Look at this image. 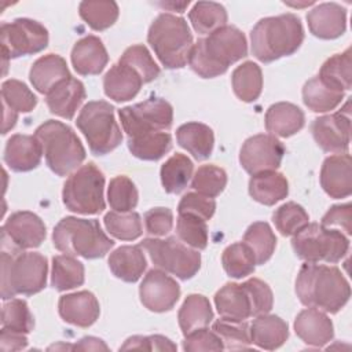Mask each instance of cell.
Segmentation results:
<instances>
[{"label": "cell", "mask_w": 352, "mask_h": 352, "mask_svg": "<svg viewBox=\"0 0 352 352\" xmlns=\"http://www.w3.org/2000/svg\"><path fill=\"white\" fill-rule=\"evenodd\" d=\"M296 294L305 307L337 314L349 301L351 286L336 265L305 263L296 278Z\"/></svg>", "instance_id": "obj_1"}, {"label": "cell", "mask_w": 352, "mask_h": 352, "mask_svg": "<svg viewBox=\"0 0 352 352\" xmlns=\"http://www.w3.org/2000/svg\"><path fill=\"white\" fill-rule=\"evenodd\" d=\"M248 55L245 34L235 26L226 25L191 48L188 65L202 78H213L224 74L228 67Z\"/></svg>", "instance_id": "obj_2"}, {"label": "cell", "mask_w": 352, "mask_h": 352, "mask_svg": "<svg viewBox=\"0 0 352 352\" xmlns=\"http://www.w3.org/2000/svg\"><path fill=\"white\" fill-rule=\"evenodd\" d=\"M304 41V29L294 14L260 19L250 32L252 54L263 63L293 55Z\"/></svg>", "instance_id": "obj_3"}, {"label": "cell", "mask_w": 352, "mask_h": 352, "mask_svg": "<svg viewBox=\"0 0 352 352\" xmlns=\"http://www.w3.org/2000/svg\"><path fill=\"white\" fill-rule=\"evenodd\" d=\"M47 257L37 252H1V298L33 296L47 285Z\"/></svg>", "instance_id": "obj_4"}, {"label": "cell", "mask_w": 352, "mask_h": 352, "mask_svg": "<svg viewBox=\"0 0 352 352\" xmlns=\"http://www.w3.org/2000/svg\"><path fill=\"white\" fill-rule=\"evenodd\" d=\"M52 243L65 254L84 258L103 257L114 246V241L104 234L98 220L74 216L59 220L52 231Z\"/></svg>", "instance_id": "obj_5"}, {"label": "cell", "mask_w": 352, "mask_h": 352, "mask_svg": "<svg viewBox=\"0 0 352 352\" xmlns=\"http://www.w3.org/2000/svg\"><path fill=\"white\" fill-rule=\"evenodd\" d=\"M34 136L41 144L48 168L58 176L72 175L85 160V148L76 132L56 120H47Z\"/></svg>", "instance_id": "obj_6"}, {"label": "cell", "mask_w": 352, "mask_h": 352, "mask_svg": "<svg viewBox=\"0 0 352 352\" xmlns=\"http://www.w3.org/2000/svg\"><path fill=\"white\" fill-rule=\"evenodd\" d=\"M147 41L166 69H182L188 63L192 43L191 30L184 18L162 12L150 25Z\"/></svg>", "instance_id": "obj_7"}, {"label": "cell", "mask_w": 352, "mask_h": 352, "mask_svg": "<svg viewBox=\"0 0 352 352\" xmlns=\"http://www.w3.org/2000/svg\"><path fill=\"white\" fill-rule=\"evenodd\" d=\"M76 125L95 155H106L122 142V133L114 117V107L106 100L88 102L81 109Z\"/></svg>", "instance_id": "obj_8"}, {"label": "cell", "mask_w": 352, "mask_h": 352, "mask_svg": "<svg viewBox=\"0 0 352 352\" xmlns=\"http://www.w3.org/2000/svg\"><path fill=\"white\" fill-rule=\"evenodd\" d=\"M296 256L307 263H338L349 250V239L340 230L308 223L292 239Z\"/></svg>", "instance_id": "obj_9"}, {"label": "cell", "mask_w": 352, "mask_h": 352, "mask_svg": "<svg viewBox=\"0 0 352 352\" xmlns=\"http://www.w3.org/2000/svg\"><path fill=\"white\" fill-rule=\"evenodd\" d=\"M104 176L94 164L88 162L74 170L63 184L62 201L66 209L80 214H98L106 208Z\"/></svg>", "instance_id": "obj_10"}, {"label": "cell", "mask_w": 352, "mask_h": 352, "mask_svg": "<svg viewBox=\"0 0 352 352\" xmlns=\"http://www.w3.org/2000/svg\"><path fill=\"white\" fill-rule=\"evenodd\" d=\"M147 250L153 264L182 280L191 279L201 268V253L176 236L146 238L139 243Z\"/></svg>", "instance_id": "obj_11"}, {"label": "cell", "mask_w": 352, "mask_h": 352, "mask_svg": "<svg viewBox=\"0 0 352 352\" xmlns=\"http://www.w3.org/2000/svg\"><path fill=\"white\" fill-rule=\"evenodd\" d=\"M1 54L4 73L10 59L33 55L48 45V30L37 21L16 18L12 22L1 23Z\"/></svg>", "instance_id": "obj_12"}, {"label": "cell", "mask_w": 352, "mask_h": 352, "mask_svg": "<svg viewBox=\"0 0 352 352\" xmlns=\"http://www.w3.org/2000/svg\"><path fill=\"white\" fill-rule=\"evenodd\" d=\"M118 117L128 138L168 131L173 122V107L161 98H150L144 102L118 110Z\"/></svg>", "instance_id": "obj_13"}, {"label": "cell", "mask_w": 352, "mask_h": 352, "mask_svg": "<svg viewBox=\"0 0 352 352\" xmlns=\"http://www.w3.org/2000/svg\"><path fill=\"white\" fill-rule=\"evenodd\" d=\"M283 155L285 146L276 136L258 133L245 140L239 151V162L248 173L256 175L276 170L280 166Z\"/></svg>", "instance_id": "obj_14"}, {"label": "cell", "mask_w": 352, "mask_h": 352, "mask_svg": "<svg viewBox=\"0 0 352 352\" xmlns=\"http://www.w3.org/2000/svg\"><path fill=\"white\" fill-rule=\"evenodd\" d=\"M47 235L44 221L33 212L21 210L8 216L1 227L3 248L25 250L38 248Z\"/></svg>", "instance_id": "obj_15"}, {"label": "cell", "mask_w": 352, "mask_h": 352, "mask_svg": "<svg viewBox=\"0 0 352 352\" xmlns=\"http://www.w3.org/2000/svg\"><path fill=\"white\" fill-rule=\"evenodd\" d=\"M311 132L318 146L326 153H348L351 142L349 102L337 113L318 117L311 124Z\"/></svg>", "instance_id": "obj_16"}, {"label": "cell", "mask_w": 352, "mask_h": 352, "mask_svg": "<svg viewBox=\"0 0 352 352\" xmlns=\"http://www.w3.org/2000/svg\"><path fill=\"white\" fill-rule=\"evenodd\" d=\"M140 302L151 312L170 311L180 297L179 283L160 268L150 270L139 286Z\"/></svg>", "instance_id": "obj_17"}, {"label": "cell", "mask_w": 352, "mask_h": 352, "mask_svg": "<svg viewBox=\"0 0 352 352\" xmlns=\"http://www.w3.org/2000/svg\"><path fill=\"white\" fill-rule=\"evenodd\" d=\"M320 186L324 192L336 199L346 198L352 192V162L348 153L334 154L323 161Z\"/></svg>", "instance_id": "obj_18"}, {"label": "cell", "mask_w": 352, "mask_h": 352, "mask_svg": "<svg viewBox=\"0 0 352 352\" xmlns=\"http://www.w3.org/2000/svg\"><path fill=\"white\" fill-rule=\"evenodd\" d=\"M58 311L66 323L78 327L92 326L100 315L99 301L88 290L62 296L58 302Z\"/></svg>", "instance_id": "obj_19"}, {"label": "cell", "mask_w": 352, "mask_h": 352, "mask_svg": "<svg viewBox=\"0 0 352 352\" xmlns=\"http://www.w3.org/2000/svg\"><path fill=\"white\" fill-rule=\"evenodd\" d=\"M309 32L322 40H333L346 30V10L337 3H322L307 14Z\"/></svg>", "instance_id": "obj_20"}, {"label": "cell", "mask_w": 352, "mask_h": 352, "mask_svg": "<svg viewBox=\"0 0 352 352\" xmlns=\"http://www.w3.org/2000/svg\"><path fill=\"white\" fill-rule=\"evenodd\" d=\"M294 331L302 342L315 348L324 346L334 337L331 319L323 311L312 307L302 309L296 316Z\"/></svg>", "instance_id": "obj_21"}, {"label": "cell", "mask_w": 352, "mask_h": 352, "mask_svg": "<svg viewBox=\"0 0 352 352\" xmlns=\"http://www.w3.org/2000/svg\"><path fill=\"white\" fill-rule=\"evenodd\" d=\"M43 148L33 135H12L4 148V162L14 172H29L41 162Z\"/></svg>", "instance_id": "obj_22"}, {"label": "cell", "mask_w": 352, "mask_h": 352, "mask_svg": "<svg viewBox=\"0 0 352 352\" xmlns=\"http://www.w3.org/2000/svg\"><path fill=\"white\" fill-rule=\"evenodd\" d=\"M219 315L230 320H246L253 316V302L246 283L228 282L214 294Z\"/></svg>", "instance_id": "obj_23"}, {"label": "cell", "mask_w": 352, "mask_h": 352, "mask_svg": "<svg viewBox=\"0 0 352 352\" xmlns=\"http://www.w3.org/2000/svg\"><path fill=\"white\" fill-rule=\"evenodd\" d=\"M85 96L84 84L74 77H69L45 95V103L52 114L65 120H72Z\"/></svg>", "instance_id": "obj_24"}, {"label": "cell", "mask_w": 352, "mask_h": 352, "mask_svg": "<svg viewBox=\"0 0 352 352\" xmlns=\"http://www.w3.org/2000/svg\"><path fill=\"white\" fill-rule=\"evenodd\" d=\"M70 58L74 70L81 76L99 74L109 62V55L102 40L92 34L80 38L73 45Z\"/></svg>", "instance_id": "obj_25"}, {"label": "cell", "mask_w": 352, "mask_h": 352, "mask_svg": "<svg viewBox=\"0 0 352 352\" xmlns=\"http://www.w3.org/2000/svg\"><path fill=\"white\" fill-rule=\"evenodd\" d=\"M143 84L144 82L139 73L121 62L113 65L103 77L104 94L114 102H126L133 99Z\"/></svg>", "instance_id": "obj_26"}, {"label": "cell", "mask_w": 352, "mask_h": 352, "mask_svg": "<svg viewBox=\"0 0 352 352\" xmlns=\"http://www.w3.org/2000/svg\"><path fill=\"white\" fill-rule=\"evenodd\" d=\"M72 77L66 60L56 54H47L38 58L30 67L29 78L33 88L47 95L60 81Z\"/></svg>", "instance_id": "obj_27"}, {"label": "cell", "mask_w": 352, "mask_h": 352, "mask_svg": "<svg viewBox=\"0 0 352 352\" xmlns=\"http://www.w3.org/2000/svg\"><path fill=\"white\" fill-rule=\"evenodd\" d=\"M264 121L270 135L289 138L302 129L305 116L298 106L289 102H278L268 107Z\"/></svg>", "instance_id": "obj_28"}, {"label": "cell", "mask_w": 352, "mask_h": 352, "mask_svg": "<svg viewBox=\"0 0 352 352\" xmlns=\"http://www.w3.org/2000/svg\"><path fill=\"white\" fill-rule=\"evenodd\" d=\"M107 263L116 278L129 283L139 280L147 267V260L140 245L117 248L110 253Z\"/></svg>", "instance_id": "obj_29"}, {"label": "cell", "mask_w": 352, "mask_h": 352, "mask_svg": "<svg viewBox=\"0 0 352 352\" xmlns=\"http://www.w3.org/2000/svg\"><path fill=\"white\" fill-rule=\"evenodd\" d=\"M249 329L252 344L267 351L278 349L289 338L287 323L276 315H258Z\"/></svg>", "instance_id": "obj_30"}, {"label": "cell", "mask_w": 352, "mask_h": 352, "mask_svg": "<svg viewBox=\"0 0 352 352\" xmlns=\"http://www.w3.org/2000/svg\"><path fill=\"white\" fill-rule=\"evenodd\" d=\"M176 140L197 161L208 160L213 151L214 135L212 128L202 122H187L176 129Z\"/></svg>", "instance_id": "obj_31"}, {"label": "cell", "mask_w": 352, "mask_h": 352, "mask_svg": "<svg viewBox=\"0 0 352 352\" xmlns=\"http://www.w3.org/2000/svg\"><path fill=\"white\" fill-rule=\"evenodd\" d=\"M249 194L256 202L265 206H272L287 197L289 183L279 172H260L252 175L249 180Z\"/></svg>", "instance_id": "obj_32"}, {"label": "cell", "mask_w": 352, "mask_h": 352, "mask_svg": "<svg viewBox=\"0 0 352 352\" xmlns=\"http://www.w3.org/2000/svg\"><path fill=\"white\" fill-rule=\"evenodd\" d=\"M212 319V305L209 300L202 294H188L177 314L179 326L184 336L197 329L206 327Z\"/></svg>", "instance_id": "obj_33"}, {"label": "cell", "mask_w": 352, "mask_h": 352, "mask_svg": "<svg viewBox=\"0 0 352 352\" xmlns=\"http://www.w3.org/2000/svg\"><path fill=\"white\" fill-rule=\"evenodd\" d=\"M84 264L70 254H58L52 257L51 286L58 292L70 290L84 283Z\"/></svg>", "instance_id": "obj_34"}, {"label": "cell", "mask_w": 352, "mask_h": 352, "mask_svg": "<svg viewBox=\"0 0 352 352\" xmlns=\"http://www.w3.org/2000/svg\"><path fill=\"white\" fill-rule=\"evenodd\" d=\"M318 77L326 85L337 91H349L352 87V58L351 48L330 56L320 67Z\"/></svg>", "instance_id": "obj_35"}, {"label": "cell", "mask_w": 352, "mask_h": 352, "mask_svg": "<svg viewBox=\"0 0 352 352\" xmlns=\"http://www.w3.org/2000/svg\"><path fill=\"white\" fill-rule=\"evenodd\" d=\"M234 94L242 102L250 103L258 99L263 89V73L257 63L246 60L231 74Z\"/></svg>", "instance_id": "obj_36"}, {"label": "cell", "mask_w": 352, "mask_h": 352, "mask_svg": "<svg viewBox=\"0 0 352 352\" xmlns=\"http://www.w3.org/2000/svg\"><path fill=\"white\" fill-rule=\"evenodd\" d=\"M344 92L326 85L318 76L308 80L302 87V102L314 113L334 110L344 99Z\"/></svg>", "instance_id": "obj_37"}, {"label": "cell", "mask_w": 352, "mask_h": 352, "mask_svg": "<svg viewBox=\"0 0 352 352\" xmlns=\"http://www.w3.org/2000/svg\"><path fill=\"white\" fill-rule=\"evenodd\" d=\"M192 170L194 164L187 155L182 153L173 154L161 166L160 175L164 190L169 194L182 192L187 187L192 176Z\"/></svg>", "instance_id": "obj_38"}, {"label": "cell", "mask_w": 352, "mask_h": 352, "mask_svg": "<svg viewBox=\"0 0 352 352\" xmlns=\"http://www.w3.org/2000/svg\"><path fill=\"white\" fill-rule=\"evenodd\" d=\"M128 148L139 160L157 161L172 148V136L165 131H157L128 138Z\"/></svg>", "instance_id": "obj_39"}, {"label": "cell", "mask_w": 352, "mask_h": 352, "mask_svg": "<svg viewBox=\"0 0 352 352\" xmlns=\"http://www.w3.org/2000/svg\"><path fill=\"white\" fill-rule=\"evenodd\" d=\"M188 19L197 33L210 34L227 25L228 15L220 3L198 1L188 12Z\"/></svg>", "instance_id": "obj_40"}, {"label": "cell", "mask_w": 352, "mask_h": 352, "mask_svg": "<svg viewBox=\"0 0 352 352\" xmlns=\"http://www.w3.org/2000/svg\"><path fill=\"white\" fill-rule=\"evenodd\" d=\"M243 243H246L253 252L256 264H264L275 252L276 236L268 223L254 221L245 231Z\"/></svg>", "instance_id": "obj_41"}, {"label": "cell", "mask_w": 352, "mask_h": 352, "mask_svg": "<svg viewBox=\"0 0 352 352\" xmlns=\"http://www.w3.org/2000/svg\"><path fill=\"white\" fill-rule=\"evenodd\" d=\"M118 6L116 1L88 0L81 1L78 14L81 19L94 30H106L114 25L118 18Z\"/></svg>", "instance_id": "obj_42"}, {"label": "cell", "mask_w": 352, "mask_h": 352, "mask_svg": "<svg viewBox=\"0 0 352 352\" xmlns=\"http://www.w3.org/2000/svg\"><path fill=\"white\" fill-rule=\"evenodd\" d=\"M221 263L227 275L235 279L250 275L256 268L254 254L243 242H235L227 246L221 254Z\"/></svg>", "instance_id": "obj_43"}, {"label": "cell", "mask_w": 352, "mask_h": 352, "mask_svg": "<svg viewBox=\"0 0 352 352\" xmlns=\"http://www.w3.org/2000/svg\"><path fill=\"white\" fill-rule=\"evenodd\" d=\"M103 221L107 232L116 239L135 241L143 232L140 214L133 210L131 212L111 210L104 214Z\"/></svg>", "instance_id": "obj_44"}, {"label": "cell", "mask_w": 352, "mask_h": 352, "mask_svg": "<svg viewBox=\"0 0 352 352\" xmlns=\"http://www.w3.org/2000/svg\"><path fill=\"white\" fill-rule=\"evenodd\" d=\"M212 330L220 337L224 349H246L252 344L250 329L245 320L217 319Z\"/></svg>", "instance_id": "obj_45"}, {"label": "cell", "mask_w": 352, "mask_h": 352, "mask_svg": "<svg viewBox=\"0 0 352 352\" xmlns=\"http://www.w3.org/2000/svg\"><path fill=\"white\" fill-rule=\"evenodd\" d=\"M176 232L182 242L192 249L204 250L208 246L206 220L191 213H179Z\"/></svg>", "instance_id": "obj_46"}, {"label": "cell", "mask_w": 352, "mask_h": 352, "mask_svg": "<svg viewBox=\"0 0 352 352\" xmlns=\"http://www.w3.org/2000/svg\"><path fill=\"white\" fill-rule=\"evenodd\" d=\"M272 221L280 235L293 236L309 223V216L301 205L296 202H286L275 209Z\"/></svg>", "instance_id": "obj_47"}, {"label": "cell", "mask_w": 352, "mask_h": 352, "mask_svg": "<svg viewBox=\"0 0 352 352\" xmlns=\"http://www.w3.org/2000/svg\"><path fill=\"white\" fill-rule=\"evenodd\" d=\"M3 106L15 113H29L37 104V96L19 80L10 78L1 84Z\"/></svg>", "instance_id": "obj_48"}, {"label": "cell", "mask_w": 352, "mask_h": 352, "mask_svg": "<svg viewBox=\"0 0 352 352\" xmlns=\"http://www.w3.org/2000/svg\"><path fill=\"white\" fill-rule=\"evenodd\" d=\"M138 199V190L128 176L120 175L110 180L107 188V201L111 209L116 212H131L136 208Z\"/></svg>", "instance_id": "obj_49"}, {"label": "cell", "mask_w": 352, "mask_h": 352, "mask_svg": "<svg viewBox=\"0 0 352 352\" xmlns=\"http://www.w3.org/2000/svg\"><path fill=\"white\" fill-rule=\"evenodd\" d=\"M1 326L4 329L29 334L34 327V318L28 302L21 298H10L3 305Z\"/></svg>", "instance_id": "obj_50"}, {"label": "cell", "mask_w": 352, "mask_h": 352, "mask_svg": "<svg viewBox=\"0 0 352 352\" xmlns=\"http://www.w3.org/2000/svg\"><path fill=\"white\" fill-rule=\"evenodd\" d=\"M227 186V173L223 168L216 165H202L199 166L191 182V188L197 192L214 198L223 192Z\"/></svg>", "instance_id": "obj_51"}, {"label": "cell", "mask_w": 352, "mask_h": 352, "mask_svg": "<svg viewBox=\"0 0 352 352\" xmlns=\"http://www.w3.org/2000/svg\"><path fill=\"white\" fill-rule=\"evenodd\" d=\"M135 69L142 77L143 82H151L160 76V67L150 55L148 50L143 44H135L128 47L121 55L120 60Z\"/></svg>", "instance_id": "obj_52"}, {"label": "cell", "mask_w": 352, "mask_h": 352, "mask_svg": "<svg viewBox=\"0 0 352 352\" xmlns=\"http://www.w3.org/2000/svg\"><path fill=\"white\" fill-rule=\"evenodd\" d=\"M214 199L199 192H187L183 195L177 206V213H191L199 216L204 220H210L214 214Z\"/></svg>", "instance_id": "obj_53"}, {"label": "cell", "mask_w": 352, "mask_h": 352, "mask_svg": "<svg viewBox=\"0 0 352 352\" xmlns=\"http://www.w3.org/2000/svg\"><path fill=\"white\" fill-rule=\"evenodd\" d=\"M184 351H221L224 349L220 337L206 327L197 329L184 336L183 341Z\"/></svg>", "instance_id": "obj_54"}, {"label": "cell", "mask_w": 352, "mask_h": 352, "mask_svg": "<svg viewBox=\"0 0 352 352\" xmlns=\"http://www.w3.org/2000/svg\"><path fill=\"white\" fill-rule=\"evenodd\" d=\"M252 302H253V316H258L263 314H268L274 305V294L271 287L258 278H250L245 280Z\"/></svg>", "instance_id": "obj_55"}, {"label": "cell", "mask_w": 352, "mask_h": 352, "mask_svg": "<svg viewBox=\"0 0 352 352\" xmlns=\"http://www.w3.org/2000/svg\"><path fill=\"white\" fill-rule=\"evenodd\" d=\"M144 226L148 235L164 236L173 227V213L169 208H153L144 213Z\"/></svg>", "instance_id": "obj_56"}, {"label": "cell", "mask_w": 352, "mask_h": 352, "mask_svg": "<svg viewBox=\"0 0 352 352\" xmlns=\"http://www.w3.org/2000/svg\"><path fill=\"white\" fill-rule=\"evenodd\" d=\"M121 351L128 349H140V351H176L177 346L166 337L154 334V336H132L125 340L120 346Z\"/></svg>", "instance_id": "obj_57"}, {"label": "cell", "mask_w": 352, "mask_h": 352, "mask_svg": "<svg viewBox=\"0 0 352 352\" xmlns=\"http://www.w3.org/2000/svg\"><path fill=\"white\" fill-rule=\"evenodd\" d=\"M351 221H352V206L351 204H344V205H334L331 206L326 214L322 217V226L324 227H341L346 235H351L352 228H351Z\"/></svg>", "instance_id": "obj_58"}, {"label": "cell", "mask_w": 352, "mask_h": 352, "mask_svg": "<svg viewBox=\"0 0 352 352\" xmlns=\"http://www.w3.org/2000/svg\"><path fill=\"white\" fill-rule=\"evenodd\" d=\"M28 346V337L23 333L12 331L8 329H1L0 333V349L3 352L21 351Z\"/></svg>", "instance_id": "obj_59"}, {"label": "cell", "mask_w": 352, "mask_h": 352, "mask_svg": "<svg viewBox=\"0 0 352 352\" xmlns=\"http://www.w3.org/2000/svg\"><path fill=\"white\" fill-rule=\"evenodd\" d=\"M73 349H78V351H109V346L100 338L88 336V337H82L76 345H73Z\"/></svg>", "instance_id": "obj_60"}, {"label": "cell", "mask_w": 352, "mask_h": 352, "mask_svg": "<svg viewBox=\"0 0 352 352\" xmlns=\"http://www.w3.org/2000/svg\"><path fill=\"white\" fill-rule=\"evenodd\" d=\"M4 109V121H3V135H6L10 129H12L16 124V120H18V113L10 110L8 107L3 106Z\"/></svg>", "instance_id": "obj_61"}, {"label": "cell", "mask_w": 352, "mask_h": 352, "mask_svg": "<svg viewBox=\"0 0 352 352\" xmlns=\"http://www.w3.org/2000/svg\"><path fill=\"white\" fill-rule=\"evenodd\" d=\"M56 348H59V346L54 345V346H50L48 349H56ZM60 348H69V349H73V346H66V345H60Z\"/></svg>", "instance_id": "obj_62"}]
</instances>
